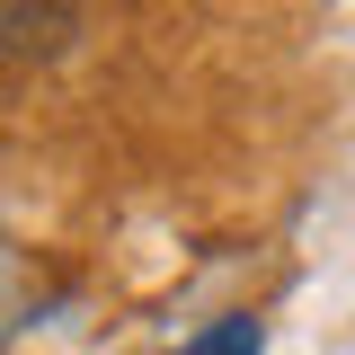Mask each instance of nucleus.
Masks as SVG:
<instances>
[{
  "mask_svg": "<svg viewBox=\"0 0 355 355\" xmlns=\"http://www.w3.org/2000/svg\"><path fill=\"white\" fill-rule=\"evenodd\" d=\"M169 355H266V320L258 311H222V320H205L196 338H178Z\"/></svg>",
  "mask_w": 355,
  "mask_h": 355,
  "instance_id": "obj_1",
  "label": "nucleus"
}]
</instances>
